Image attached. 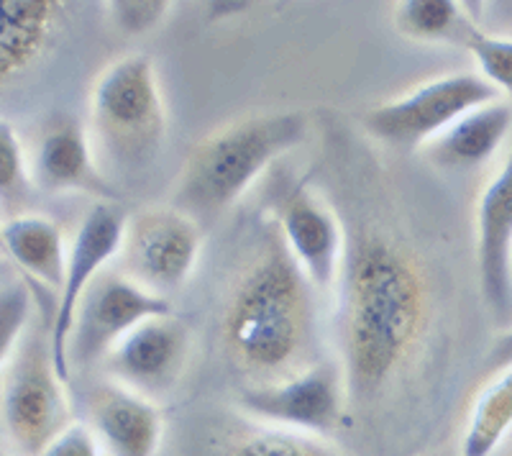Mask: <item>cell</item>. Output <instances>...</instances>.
<instances>
[{"mask_svg":"<svg viewBox=\"0 0 512 456\" xmlns=\"http://www.w3.org/2000/svg\"><path fill=\"white\" fill-rule=\"evenodd\" d=\"M310 287L282 236H269L233 282L221 323L223 351L254 380L251 385L285 380L318 364L310 362L315 341Z\"/></svg>","mask_w":512,"mask_h":456,"instance_id":"7a4b0ae2","label":"cell"},{"mask_svg":"<svg viewBox=\"0 0 512 456\" xmlns=\"http://www.w3.org/2000/svg\"><path fill=\"white\" fill-rule=\"evenodd\" d=\"M428 326V287L413 254L382 234L346 246L338 341L346 395H377L413 357Z\"/></svg>","mask_w":512,"mask_h":456,"instance_id":"6da1fadb","label":"cell"},{"mask_svg":"<svg viewBox=\"0 0 512 456\" xmlns=\"http://www.w3.org/2000/svg\"><path fill=\"white\" fill-rule=\"evenodd\" d=\"M344 392V377L331 364L318 362L285 380L241 387L239 408L277 428L328 436L341 421Z\"/></svg>","mask_w":512,"mask_h":456,"instance_id":"9c48e42d","label":"cell"},{"mask_svg":"<svg viewBox=\"0 0 512 456\" xmlns=\"http://www.w3.org/2000/svg\"><path fill=\"white\" fill-rule=\"evenodd\" d=\"M512 131V103L495 100L454 121L423 147L425 157L443 170H469L495 157Z\"/></svg>","mask_w":512,"mask_h":456,"instance_id":"9a60e30c","label":"cell"},{"mask_svg":"<svg viewBox=\"0 0 512 456\" xmlns=\"http://www.w3.org/2000/svg\"><path fill=\"white\" fill-rule=\"evenodd\" d=\"M169 8L172 3L162 0H123V3H111V16L126 34H146L162 24Z\"/></svg>","mask_w":512,"mask_h":456,"instance_id":"d4e9b609","label":"cell"},{"mask_svg":"<svg viewBox=\"0 0 512 456\" xmlns=\"http://www.w3.org/2000/svg\"><path fill=\"white\" fill-rule=\"evenodd\" d=\"M203 234L195 218L172 208H146L126 218L121 241L123 275L167 298L190 280Z\"/></svg>","mask_w":512,"mask_h":456,"instance_id":"52a82bcc","label":"cell"},{"mask_svg":"<svg viewBox=\"0 0 512 456\" xmlns=\"http://www.w3.org/2000/svg\"><path fill=\"white\" fill-rule=\"evenodd\" d=\"M495 100H502V93L482 75H446L372 108L364 126L387 144L423 149L461 116Z\"/></svg>","mask_w":512,"mask_h":456,"instance_id":"8992f818","label":"cell"},{"mask_svg":"<svg viewBox=\"0 0 512 456\" xmlns=\"http://www.w3.org/2000/svg\"><path fill=\"white\" fill-rule=\"evenodd\" d=\"M3 456H13V454H8V451H3Z\"/></svg>","mask_w":512,"mask_h":456,"instance_id":"f1b7e54d","label":"cell"},{"mask_svg":"<svg viewBox=\"0 0 512 456\" xmlns=\"http://www.w3.org/2000/svg\"><path fill=\"white\" fill-rule=\"evenodd\" d=\"M512 147L502 170L487 182L477 205L479 285L487 308L507 316L512 308Z\"/></svg>","mask_w":512,"mask_h":456,"instance_id":"4fadbf2b","label":"cell"},{"mask_svg":"<svg viewBox=\"0 0 512 456\" xmlns=\"http://www.w3.org/2000/svg\"><path fill=\"white\" fill-rule=\"evenodd\" d=\"M400 34L418 41H436L464 29L459 3L451 0H405L395 8Z\"/></svg>","mask_w":512,"mask_h":456,"instance_id":"44dd1931","label":"cell"},{"mask_svg":"<svg viewBox=\"0 0 512 456\" xmlns=\"http://www.w3.org/2000/svg\"><path fill=\"white\" fill-rule=\"evenodd\" d=\"M31 180L44 193L93 190L100 185L88 134L72 118L49 123L31 162Z\"/></svg>","mask_w":512,"mask_h":456,"instance_id":"2e32d148","label":"cell"},{"mask_svg":"<svg viewBox=\"0 0 512 456\" xmlns=\"http://www.w3.org/2000/svg\"><path fill=\"white\" fill-rule=\"evenodd\" d=\"M123 228H126V218L121 216L118 208L108 203H95L82 226L77 228L75 239H72L64 285L57 295V310H54V321L47 336L54 367H57V375L62 377V382H70L72 377L67 349H70L72 326H75L80 300L88 293L95 277L103 272L105 264L121 252Z\"/></svg>","mask_w":512,"mask_h":456,"instance_id":"30bf717a","label":"cell"},{"mask_svg":"<svg viewBox=\"0 0 512 456\" xmlns=\"http://www.w3.org/2000/svg\"><path fill=\"white\" fill-rule=\"evenodd\" d=\"M31 170L26 167L24 147L18 139L16 129L8 121H0V198H3V208H11V203L26 195L29 188Z\"/></svg>","mask_w":512,"mask_h":456,"instance_id":"603a6c76","label":"cell"},{"mask_svg":"<svg viewBox=\"0 0 512 456\" xmlns=\"http://www.w3.org/2000/svg\"><path fill=\"white\" fill-rule=\"evenodd\" d=\"M90 421L108 456H157L164 421L157 405L118 382H105L90 395Z\"/></svg>","mask_w":512,"mask_h":456,"instance_id":"5bb4252c","label":"cell"},{"mask_svg":"<svg viewBox=\"0 0 512 456\" xmlns=\"http://www.w3.org/2000/svg\"><path fill=\"white\" fill-rule=\"evenodd\" d=\"M187 354L190 331L169 313L149 318L128 331L103 362L113 382L152 400L177 385Z\"/></svg>","mask_w":512,"mask_h":456,"instance_id":"8fae6325","label":"cell"},{"mask_svg":"<svg viewBox=\"0 0 512 456\" xmlns=\"http://www.w3.org/2000/svg\"><path fill=\"white\" fill-rule=\"evenodd\" d=\"M464 47L477 59L484 80H489L512 103V39L489 36L474 26H464Z\"/></svg>","mask_w":512,"mask_h":456,"instance_id":"7402d4cb","label":"cell"},{"mask_svg":"<svg viewBox=\"0 0 512 456\" xmlns=\"http://www.w3.org/2000/svg\"><path fill=\"white\" fill-rule=\"evenodd\" d=\"M507 367H512V328L492 344L487 354V364H484V369L492 372V375H500Z\"/></svg>","mask_w":512,"mask_h":456,"instance_id":"4316f807","label":"cell"},{"mask_svg":"<svg viewBox=\"0 0 512 456\" xmlns=\"http://www.w3.org/2000/svg\"><path fill=\"white\" fill-rule=\"evenodd\" d=\"M510 277H512V254H510Z\"/></svg>","mask_w":512,"mask_h":456,"instance_id":"83f0119b","label":"cell"},{"mask_svg":"<svg viewBox=\"0 0 512 456\" xmlns=\"http://www.w3.org/2000/svg\"><path fill=\"white\" fill-rule=\"evenodd\" d=\"M305 139L300 113H256L213 131L192 149L175 185L177 211L221 213L254 185L274 159Z\"/></svg>","mask_w":512,"mask_h":456,"instance_id":"3957f363","label":"cell"},{"mask_svg":"<svg viewBox=\"0 0 512 456\" xmlns=\"http://www.w3.org/2000/svg\"><path fill=\"white\" fill-rule=\"evenodd\" d=\"M512 428V367L495 375L477 395L466 421L459 456H492Z\"/></svg>","mask_w":512,"mask_h":456,"instance_id":"d6986e66","label":"cell"},{"mask_svg":"<svg viewBox=\"0 0 512 456\" xmlns=\"http://www.w3.org/2000/svg\"><path fill=\"white\" fill-rule=\"evenodd\" d=\"M0 239L8 259L18 269H24L36 285L49 287L59 295L70 252H64V239L57 223L36 213L8 216L0 226Z\"/></svg>","mask_w":512,"mask_h":456,"instance_id":"ac0fdd59","label":"cell"},{"mask_svg":"<svg viewBox=\"0 0 512 456\" xmlns=\"http://www.w3.org/2000/svg\"><path fill=\"white\" fill-rule=\"evenodd\" d=\"M280 236L310 285L326 290L338 280L346 259L344 231L326 203L308 190H295L277 205Z\"/></svg>","mask_w":512,"mask_h":456,"instance_id":"7c38bea8","label":"cell"},{"mask_svg":"<svg viewBox=\"0 0 512 456\" xmlns=\"http://www.w3.org/2000/svg\"><path fill=\"white\" fill-rule=\"evenodd\" d=\"M31 318V295L21 282L3 287L0 298V362L11 359L18 344L26 339V323Z\"/></svg>","mask_w":512,"mask_h":456,"instance_id":"cb8c5ba5","label":"cell"},{"mask_svg":"<svg viewBox=\"0 0 512 456\" xmlns=\"http://www.w3.org/2000/svg\"><path fill=\"white\" fill-rule=\"evenodd\" d=\"M59 6L52 0H6L0 8V80L21 77L54 39Z\"/></svg>","mask_w":512,"mask_h":456,"instance_id":"e0dca14e","label":"cell"},{"mask_svg":"<svg viewBox=\"0 0 512 456\" xmlns=\"http://www.w3.org/2000/svg\"><path fill=\"white\" fill-rule=\"evenodd\" d=\"M93 141L118 167H146L167 136V108L157 67L146 54H128L105 67L90 90Z\"/></svg>","mask_w":512,"mask_h":456,"instance_id":"277c9868","label":"cell"},{"mask_svg":"<svg viewBox=\"0 0 512 456\" xmlns=\"http://www.w3.org/2000/svg\"><path fill=\"white\" fill-rule=\"evenodd\" d=\"M100 449L103 446H100L93 428L75 421L59 433L41 456H100Z\"/></svg>","mask_w":512,"mask_h":456,"instance_id":"484cf974","label":"cell"},{"mask_svg":"<svg viewBox=\"0 0 512 456\" xmlns=\"http://www.w3.org/2000/svg\"><path fill=\"white\" fill-rule=\"evenodd\" d=\"M218 456H344L331 444L290 428H249L236 433Z\"/></svg>","mask_w":512,"mask_h":456,"instance_id":"ffe728a7","label":"cell"},{"mask_svg":"<svg viewBox=\"0 0 512 456\" xmlns=\"http://www.w3.org/2000/svg\"><path fill=\"white\" fill-rule=\"evenodd\" d=\"M169 313L172 305L167 298L149 293L131 277L103 269L77 308L67 349L72 369L103 362L128 331H134L149 318Z\"/></svg>","mask_w":512,"mask_h":456,"instance_id":"ba28073f","label":"cell"},{"mask_svg":"<svg viewBox=\"0 0 512 456\" xmlns=\"http://www.w3.org/2000/svg\"><path fill=\"white\" fill-rule=\"evenodd\" d=\"M64 387L49 341L41 346L39 336H26L3 362V431L16 456H41L75 423Z\"/></svg>","mask_w":512,"mask_h":456,"instance_id":"5b68a950","label":"cell"}]
</instances>
